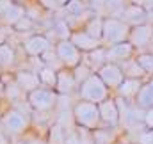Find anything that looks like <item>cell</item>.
Masks as SVG:
<instances>
[{"label":"cell","instance_id":"1","mask_svg":"<svg viewBox=\"0 0 153 144\" xmlns=\"http://www.w3.org/2000/svg\"><path fill=\"white\" fill-rule=\"evenodd\" d=\"M29 126H30V116L18 107L7 108L0 117V128L5 132L9 139L23 135L29 130Z\"/></svg>","mask_w":153,"mask_h":144},{"label":"cell","instance_id":"2","mask_svg":"<svg viewBox=\"0 0 153 144\" xmlns=\"http://www.w3.org/2000/svg\"><path fill=\"white\" fill-rule=\"evenodd\" d=\"M73 119L78 125V128L94 132L102 128V117H100V108L96 103L78 100L73 105Z\"/></svg>","mask_w":153,"mask_h":144},{"label":"cell","instance_id":"3","mask_svg":"<svg viewBox=\"0 0 153 144\" xmlns=\"http://www.w3.org/2000/svg\"><path fill=\"white\" fill-rule=\"evenodd\" d=\"M76 91H78V100L91 102L96 105H100L102 102L111 98V89L103 84V80L96 73H93L85 82H82Z\"/></svg>","mask_w":153,"mask_h":144},{"label":"cell","instance_id":"4","mask_svg":"<svg viewBox=\"0 0 153 144\" xmlns=\"http://www.w3.org/2000/svg\"><path fill=\"white\" fill-rule=\"evenodd\" d=\"M132 32V27L119 20V18H103V34H102V43L107 46H112L117 43L128 41Z\"/></svg>","mask_w":153,"mask_h":144},{"label":"cell","instance_id":"5","mask_svg":"<svg viewBox=\"0 0 153 144\" xmlns=\"http://www.w3.org/2000/svg\"><path fill=\"white\" fill-rule=\"evenodd\" d=\"M57 100H59V94L55 89H50V87H39L36 91L29 93L27 94V103L29 107L32 108L34 112L38 114H46V112H52L55 105H57Z\"/></svg>","mask_w":153,"mask_h":144},{"label":"cell","instance_id":"6","mask_svg":"<svg viewBox=\"0 0 153 144\" xmlns=\"http://www.w3.org/2000/svg\"><path fill=\"white\" fill-rule=\"evenodd\" d=\"M55 53H57V59L61 61L62 68L75 70L76 66L82 64V52L76 48L70 39L57 41V45H55Z\"/></svg>","mask_w":153,"mask_h":144},{"label":"cell","instance_id":"7","mask_svg":"<svg viewBox=\"0 0 153 144\" xmlns=\"http://www.w3.org/2000/svg\"><path fill=\"white\" fill-rule=\"evenodd\" d=\"M98 108H100L102 126H105V128H117V126H121V112H119L116 98L111 96L109 100L102 102L98 105Z\"/></svg>","mask_w":153,"mask_h":144},{"label":"cell","instance_id":"8","mask_svg":"<svg viewBox=\"0 0 153 144\" xmlns=\"http://www.w3.org/2000/svg\"><path fill=\"white\" fill-rule=\"evenodd\" d=\"M96 75L103 80V84L111 89V91H117V87L123 84V80H125V73L121 70V66L119 64H114V62H107V64H103Z\"/></svg>","mask_w":153,"mask_h":144},{"label":"cell","instance_id":"9","mask_svg":"<svg viewBox=\"0 0 153 144\" xmlns=\"http://www.w3.org/2000/svg\"><path fill=\"white\" fill-rule=\"evenodd\" d=\"M75 89H78V84H76L73 71L68 68H61L57 71V85H55L57 94L59 96H70V94H73Z\"/></svg>","mask_w":153,"mask_h":144},{"label":"cell","instance_id":"10","mask_svg":"<svg viewBox=\"0 0 153 144\" xmlns=\"http://www.w3.org/2000/svg\"><path fill=\"white\" fill-rule=\"evenodd\" d=\"M14 82L18 84V87L29 94L32 91H36L41 87V78H39V73L36 71H29V70H20V71L14 73Z\"/></svg>","mask_w":153,"mask_h":144},{"label":"cell","instance_id":"11","mask_svg":"<svg viewBox=\"0 0 153 144\" xmlns=\"http://www.w3.org/2000/svg\"><path fill=\"white\" fill-rule=\"evenodd\" d=\"M128 41L134 45V48H146V46H150V43L153 41V25L144 23V25L132 27Z\"/></svg>","mask_w":153,"mask_h":144},{"label":"cell","instance_id":"12","mask_svg":"<svg viewBox=\"0 0 153 144\" xmlns=\"http://www.w3.org/2000/svg\"><path fill=\"white\" fill-rule=\"evenodd\" d=\"M134 45L130 41L125 43H117L112 46H107V62H114V64H123L126 59L132 57L134 53Z\"/></svg>","mask_w":153,"mask_h":144},{"label":"cell","instance_id":"13","mask_svg":"<svg viewBox=\"0 0 153 144\" xmlns=\"http://www.w3.org/2000/svg\"><path fill=\"white\" fill-rule=\"evenodd\" d=\"M23 50L30 57H41V55H45L50 50V39L46 36H41V34L30 36L23 43Z\"/></svg>","mask_w":153,"mask_h":144},{"label":"cell","instance_id":"14","mask_svg":"<svg viewBox=\"0 0 153 144\" xmlns=\"http://www.w3.org/2000/svg\"><path fill=\"white\" fill-rule=\"evenodd\" d=\"M143 84H144V82L139 80V78H125L123 84L117 87L116 94H117L119 98H123V100H132V102H135V98H137V94H139Z\"/></svg>","mask_w":153,"mask_h":144},{"label":"cell","instance_id":"15","mask_svg":"<svg viewBox=\"0 0 153 144\" xmlns=\"http://www.w3.org/2000/svg\"><path fill=\"white\" fill-rule=\"evenodd\" d=\"M121 20L126 22L130 27L144 25L146 20H148V13L144 11V7H139V5H126V9H125Z\"/></svg>","mask_w":153,"mask_h":144},{"label":"cell","instance_id":"16","mask_svg":"<svg viewBox=\"0 0 153 144\" xmlns=\"http://www.w3.org/2000/svg\"><path fill=\"white\" fill-rule=\"evenodd\" d=\"M70 41L75 45L80 52H93V50H96V48L102 46V41H96L94 37L89 36L85 30H82V32H73L71 37H70Z\"/></svg>","mask_w":153,"mask_h":144},{"label":"cell","instance_id":"17","mask_svg":"<svg viewBox=\"0 0 153 144\" xmlns=\"http://www.w3.org/2000/svg\"><path fill=\"white\" fill-rule=\"evenodd\" d=\"M134 103L139 108H143V110L153 108V76L148 82L143 84V87H141V91H139V94H137Z\"/></svg>","mask_w":153,"mask_h":144},{"label":"cell","instance_id":"18","mask_svg":"<svg viewBox=\"0 0 153 144\" xmlns=\"http://www.w3.org/2000/svg\"><path fill=\"white\" fill-rule=\"evenodd\" d=\"M22 18H25V9H23V5H20V4H13L11 7H9V11L2 16V23H5V25H11V27H14Z\"/></svg>","mask_w":153,"mask_h":144},{"label":"cell","instance_id":"19","mask_svg":"<svg viewBox=\"0 0 153 144\" xmlns=\"http://www.w3.org/2000/svg\"><path fill=\"white\" fill-rule=\"evenodd\" d=\"M16 64V52L9 43H2L0 45V66L4 70H9Z\"/></svg>","mask_w":153,"mask_h":144},{"label":"cell","instance_id":"20","mask_svg":"<svg viewBox=\"0 0 153 144\" xmlns=\"http://www.w3.org/2000/svg\"><path fill=\"white\" fill-rule=\"evenodd\" d=\"M4 96L9 100V103H13V107H16V105L20 103V100H22V98H25V100H27V94L18 87V84L14 82V78L5 85V89H4Z\"/></svg>","mask_w":153,"mask_h":144},{"label":"cell","instance_id":"21","mask_svg":"<svg viewBox=\"0 0 153 144\" xmlns=\"http://www.w3.org/2000/svg\"><path fill=\"white\" fill-rule=\"evenodd\" d=\"M121 66V70L125 73V78H139V80H143L144 76H146V73L144 70L139 66V62L134 59V61H125L123 64H119Z\"/></svg>","mask_w":153,"mask_h":144},{"label":"cell","instance_id":"22","mask_svg":"<svg viewBox=\"0 0 153 144\" xmlns=\"http://www.w3.org/2000/svg\"><path fill=\"white\" fill-rule=\"evenodd\" d=\"M39 78H41V85L43 87H50V89H55L57 85V71L50 66H45L39 70Z\"/></svg>","mask_w":153,"mask_h":144},{"label":"cell","instance_id":"23","mask_svg":"<svg viewBox=\"0 0 153 144\" xmlns=\"http://www.w3.org/2000/svg\"><path fill=\"white\" fill-rule=\"evenodd\" d=\"M85 32L91 37H94L96 41H102V34H103V18L94 16L93 20H89L87 25H85Z\"/></svg>","mask_w":153,"mask_h":144},{"label":"cell","instance_id":"24","mask_svg":"<svg viewBox=\"0 0 153 144\" xmlns=\"http://www.w3.org/2000/svg\"><path fill=\"white\" fill-rule=\"evenodd\" d=\"M89 62H91V66H94L96 71L103 64H107V46H100V48L89 52Z\"/></svg>","mask_w":153,"mask_h":144},{"label":"cell","instance_id":"25","mask_svg":"<svg viewBox=\"0 0 153 144\" xmlns=\"http://www.w3.org/2000/svg\"><path fill=\"white\" fill-rule=\"evenodd\" d=\"M125 9H126L125 0H107V4H105L107 18H121Z\"/></svg>","mask_w":153,"mask_h":144},{"label":"cell","instance_id":"26","mask_svg":"<svg viewBox=\"0 0 153 144\" xmlns=\"http://www.w3.org/2000/svg\"><path fill=\"white\" fill-rule=\"evenodd\" d=\"M48 144H66V134L59 123L48 128Z\"/></svg>","mask_w":153,"mask_h":144},{"label":"cell","instance_id":"27","mask_svg":"<svg viewBox=\"0 0 153 144\" xmlns=\"http://www.w3.org/2000/svg\"><path fill=\"white\" fill-rule=\"evenodd\" d=\"M64 9H66V13H68L70 16H82L85 11H89V5H87V2H84V0H70V2L64 5Z\"/></svg>","mask_w":153,"mask_h":144},{"label":"cell","instance_id":"28","mask_svg":"<svg viewBox=\"0 0 153 144\" xmlns=\"http://www.w3.org/2000/svg\"><path fill=\"white\" fill-rule=\"evenodd\" d=\"M135 61L139 62V66L144 70V73L146 75H152L153 76V53L150 52H146V53H141V55H137L135 57Z\"/></svg>","mask_w":153,"mask_h":144},{"label":"cell","instance_id":"29","mask_svg":"<svg viewBox=\"0 0 153 144\" xmlns=\"http://www.w3.org/2000/svg\"><path fill=\"white\" fill-rule=\"evenodd\" d=\"M93 73H96V71H91V68H89L87 64H84V62H82L80 66H76L75 70H73V75H75L76 84H78V85H80L82 82H85V80L93 75Z\"/></svg>","mask_w":153,"mask_h":144},{"label":"cell","instance_id":"30","mask_svg":"<svg viewBox=\"0 0 153 144\" xmlns=\"http://www.w3.org/2000/svg\"><path fill=\"white\" fill-rule=\"evenodd\" d=\"M55 32L59 34V41H62V39H70L71 37V29H70V25L66 23V22H57V25H55Z\"/></svg>","mask_w":153,"mask_h":144},{"label":"cell","instance_id":"31","mask_svg":"<svg viewBox=\"0 0 153 144\" xmlns=\"http://www.w3.org/2000/svg\"><path fill=\"white\" fill-rule=\"evenodd\" d=\"M137 144H153V128H144L137 134Z\"/></svg>","mask_w":153,"mask_h":144},{"label":"cell","instance_id":"32","mask_svg":"<svg viewBox=\"0 0 153 144\" xmlns=\"http://www.w3.org/2000/svg\"><path fill=\"white\" fill-rule=\"evenodd\" d=\"M32 27H34V22H32V18H29V16L22 18V20L14 25V29H16V30H20V32H22V30H30Z\"/></svg>","mask_w":153,"mask_h":144},{"label":"cell","instance_id":"33","mask_svg":"<svg viewBox=\"0 0 153 144\" xmlns=\"http://www.w3.org/2000/svg\"><path fill=\"white\" fill-rule=\"evenodd\" d=\"M105 4H107V0H89V7L93 11H96V13H100L102 9H105Z\"/></svg>","mask_w":153,"mask_h":144},{"label":"cell","instance_id":"34","mask_svg":"<svg viewBox=\"0 0 153 144\" xmlns=\"http://www.w3.org/2000/svg\"><path fill=\"white\" fill-rule=\"evenodd\" d=\"M13 4H14L13 0H0V20H2V16L9 11V7H11Z\"/></svg>","mask_w":153,"mask_h":144},{"label":"cell","instance_id":"35","mask_svg":"<svg viewBox=\"0 0 153 144\" xmlns=\"http://www.w3.org/2000/svg\"><path fill=\"white\" fill-rule=\"evenodd\" d=\"M41 4H43V5H45L46 9H53V11L61 7V5H59V4H57L55 0H41Z\"/></svg>","mask_w":153,"mask_h":144},{"label":"cell","instance_id":"36","mask_svg":"<svg viewBox=\"0 0 153 144\" xmlns=\"http://www.w3.org/2000/svg\"><path fill=\"white\" fill-rule=\"evenodd\" d=\"M144 11L148 13V20H152V18H153V0H148V2H146Z\"/></svg>","mask_w":153,"mask_h":144},{"label":"cell","instance_id":"37","mask_svg":"<svg viewBox=\"0 0 153 144\" xmlns=\"http://www.w3.org/2000/svg\"><path fill=\"white\" fill-rule=\"evenodd\" d=\"M0 144H11V141H9V137L5 135V132L0 128Z\"/></svg>","mask_w":153,"mask_h":144},{"label":"cell","instance_id":"38","mask_svg":"<svg viewBox=\"0 0 153 144\" xmlns=\"http://www.w3.org/2000/svg\"><path fill=\"white\" fill-rule=\"evenodd\" d=\"M148 0H132V5H139V7H144Z\"/></svg>","mask_w":153,"mask_h":144},{"label":"cell","instance_id":"39","mask_svg":"<svg viewBox=\"0 0 153 144\" xmlns=\"http://www.w3.org/2000/svg\"><path fill=\"white\" fill-rule=\"evenodd\" d=\"M2 43H7V41H5V32H2V29H0V45Z\"/></svg>","mask_w":153,"mask_h":144},{"label":"cell","instance_id":"40","mask_svg":"<svg viewBox=\"0 0 153 144\" xmlns=\"http://www.w3.org/2000/svg\"><path fill=\"white\" fill-rule=\"evenodd\" d=\"M55 2H57V4H59V5H66V4H68V2H70V0H55Z\"/></svg>","mask_w":153,"mask_h":144},{"label":"cell","instance_id":"41","mask_svg":"<svg viewBox=\"0 0 153 144\" xmlns=\"http://www.w3.org/2000/svg\"><path fill=\"white\" fill-rule=\"evenodd\" d=\"M2 71H4V68H2V66H0V78H2Z\"/></svg>","mask_w":153,"mask_h":144},{"label":"cell","instance_id":"42","mask_svg":"<svg viewBox=\"0 0 153 144\" xmlns=\"http://www.w3.org/2000/svg\"><path fill=\"white\" fill-rule=\"evenodd\" d=\"M84 2H89V0H84Z\"/></svg>","mask_w":153,"mask_h":144}]
</instances>
